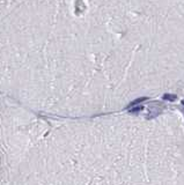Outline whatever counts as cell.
Wrapping results in <instances>:
<instances>
[{
  "instance_id": "cell-2",
  "label": "cell",
  "mask_w": 184,
  "mask_h": 185,
  "mask_svg": "<svg viewBox=\"0 0 184 185\" xmlns=\"http://www.w3.org/2000/svg\"><path fill=\"white\" fill-rule=\"evenodd\" d=\"M142 110V107H138V108H134V109H131L130 111L132 112V113H136V112H138V111H141Z\"/></svg>"
},
{
  "instance_id": "cell-1",
  "label": "cell",
  "mask_w": 184,
  "mask_h": 185,
  "mask_svg": "<svg viewBox=\"0 0 184 185\" xmlns=\"http://www.w3.org/2000/svg\"><path fill=\"white\" fill-rule=\"evenodd\" d=\"M146 100H147L146 97H140V99H138V100H136V101H133V102H132V103H131V104L129 105V108H130V107H133V105H137V104H139L140 102H145Z\"/></svg>"
},
{
  "instance_id": "cell-4",
  "label": "cell",
  "mask_w": 184,
  "mask_h": 185,
  "mask_svg": "<svg viewBox=\"0 0 184 185\" xmlns=\"http://www.w3.org/2000/svg\"><path fill=\"white\" fill-rule=\"evenodd\" d=\"M182 104H184V101H182Z\"/></svg>"
},
{
  "instance_id": "cell-3",
  "label": "cell",
  "mask_w": 184,
  "mask_h": 185,
  "mask_svg": "<svg viewBox=\"0 0 184 185\" xmlns=\"http://www.w3.org/2000/svg\"><path fill=\"white\" fill-rule=\"evenodd\" d=\"M163 99H165V100H170V101H174L176 97H175V96H171V95H165V96H163Z\"/></svg>"
}]
</instances>
